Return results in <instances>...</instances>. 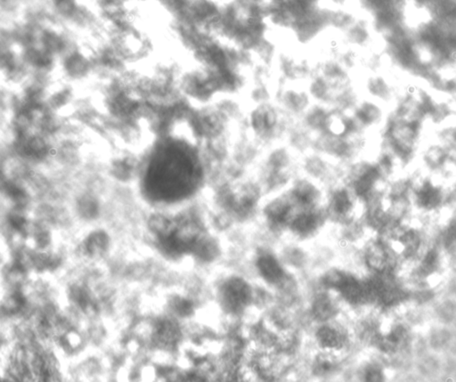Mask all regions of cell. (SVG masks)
I'll return each instance as SVG.
<instances>
[{
    "mask_svg": "<svg viewBox=\"0 0 456 382\" xmlns=\"http://www.w3.org/2000/svg\"><path fill=\"white\" fill-rule=\"evenodd\" d=\"M441 258L440 251L435 247L425 250L424 254L421 256L415 269L419 278H429L437 274L442 267Z\"/></svg>",
    "mask_w": 456,
    "mask_h": 382,
    "instance_id": "cell-1",
    "label": "cell"
}]
</instances>
